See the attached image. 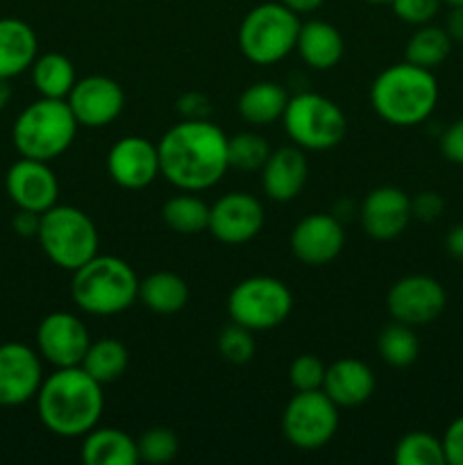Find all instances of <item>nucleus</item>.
I'll return each mask as SVG.
<instances>
[{
	"label": "nucleus",
	"instance_id": "1",
	"mask_svg": "<svg viewBox=\"0 0 463 465\" xmlns=\"http://www.w3.org/2000/svg\"><path fill=\"white\" fill-rule=\"evenodd\" d=\"M157 150L162 177L180 191H207L230 171L227 134L209 118H182L159 139Z\"/></svg>",
	"mask_w": 463,
	"mask_h": 465
},
{
	"label": "nucleus",
	"instance_id": "2",
	"mask_svg": "<svg viewBox=\"0 0 463 465\" xmlns=\"http://www.w3.org/2000/svg\"><path fill=\"white\" fill-rule=\"evenodd\" d=\"M36 411L50 434L82 439L98 427L104 411L103 384L82 366L57 368L36 393Z\"/></svg>",
	"mask_w": 463,
	"mask_h": 465
},
{
	"label": "nucleus",
	"instance_id": "3",
	"mask_svg": "<svg viewBox=\"0 0 463 465\" xmlns=\"http://www.w3.org/2000/svg\"><path fill=\"white\" fill-rule=\"evenodd\" d=\"M370 104L377 116L395 127L425 123L438 104V82L429 68L399 62L384 68L370 84Z\"/></svg>",
	"mask_w": 463,
	"mask_h": 465
},
{
	"label": "nucleus",
	"instance_id": "4",
	"mask_svg": "<svg viewBox=\"0 0 463 465\" xmlns=\"http://www.w3.org/2000/svg\"><path fill=\"white\" fill-rule=\"evenodd\" d=\"M134 268L113 254H95L73 271L71 298L89 316H118L139 300Z\"/></svg>",
	"mask_w": 463,
	"mask_h": 465
},
{
	"label": "nucleus",
	"instance_id": "5",
	"mask_svg": "<svg viewBox=\"0 0 463 465\" xmlns=\"http://www.w3.org/2000/svg\"><path fill=\"white\" fill-rule=\"evenodd\" d=\"M77 127L66 100L39 98L18 114L12 139L21 157L53 162L71 148Z\"/></svg>",
	"mask_w": 463,
	"mask_h": 465
},
{
	"label": "nucleus",
	"instance_id": "6",
	"mask_svg": "<svg viewBox=\"0 0 463 465\" xmlns=\"http://www.w3.org/2000/svg\"><path fill=\"white\" fill-rule=\"evenodd\" d=\"M302 21L284 3H261L250 9L239 25V50L248 62L271 66L289 57L298 44Z\"/></svg>",
	"mask_w": 463,
	"mask_h": 465
},
{
	"label": "nucleus",
	"instance_id": "7",
	"mask_svg": "<svg viewBox=\"0 0 463 465\" xmlns=\"http://www.w3.org/2000/svg\"><path fill=\"white\" fill-rule=\"evenodd\" d=\"M41 250L62 271H77L98 254L100 236L94 221L82 209L71 204H54L41 213Z\"/></svg>",
	"mask_w": 463,
	"mask_h": 465
},
{
	"label": "nucleus",
	"instance_id": "8",
	"mask_svg": "<svg viewBox=\"0 0 463 465\" xmlns=\"http://www.w3.org/2000/svg\"><path fill=\"white\" fill-rule=\"evenodd\" d=\"M281 123L289 139L304 153L336 148L348 132L343 109L327 95L313 94V91L291 95Z\"/></svg>",
	"mask_w": 463,
	"mask_h": 465
},
{
	"label": "nucleus",
	"instance_id": "9",
	"mask_svg": "<svg viewBox=\"0 0 463 465\" xmlns=\"http://www.w3.org/2000/svg\"><path fill=\"white\" fill-rule=\"evenodd\" d=\"M293 312V293L277 277H245L232 289L227 298V313L232 322L250 331H268L289 321Z\"/></svg>",
	"mask_w": 463,
	"mask_h": 465
},
{
	"label": "nucleus",
	"instance_id": "10",
	"mask_svg": "<svg viewBox=\"0 0 463 465\" xmlns=\"http://www.w3.org/2000/svg\"><path fill=\"white\" fill-rule=\"evenodd\" d=\"M339 420V407L325 391H295L281 413V431L295 450L316 452L334 439Z\"/></svg>",
	"mask_w": 463,
	"mask_h": 465
},
{
	"label": "nucleus",
	"instance_id": "11",
	"mask_svg": "<svg viewBox=\"0 0 463 465\" xmlns=\"http://www.w3.org/2000/svg\"><path fill=\"white\" fill-rule=\"evenodd\" d=\"M448 304V293L436 277L407 275L395 282L386 293V309L393 321L411 327L434 322Z\"/></svg>",
	"mask_w": 463,
	"mask_h": 465
},
{
	"label": "nucleus",
	"instance_id": "12",
	"mask_svg": "<svg viewBox=\"0 0 463 465\" xmlns=\"http://www.w3.org/2000/svg\"><path fill=\"white\" fill-rule=\"evenodd\" d=\"M266 223L263 204L245 191L221 195L209 207V234L225 245H243L257 239Z\"/></svg>",
	"mask_w": 463,
	"mask_h": 465
},
{
	"label": "nucleus",
	"instance_id": "13",
	"mask_svg": "<svg viewBox=\"0 0 463 465\" xmlns=\"http://www.w3.org/2000/svg\"><path fill=\"white\" fill-rule=\"evenodd\" d=\"M66 103L77 125L98 130L121 116L125 109V91L107 75H86L75 82Z\"/></svg>",
	"mask_w": 463,
	"mask_h": 465
},
{
	"label": "nucleus",
	"instance_id": "14",
	"mask_svg": "<svg viewBox=\"0 0 463 465\" xmlns=\"http://www.w3.org/2000/svg\"><path fill=\"white\" fill-rule=\"evenodd\" d=\"M89 345L86 325L68 312L48 313L36 330V350L54 368L80 366Z\"/></svg>",
	"mask_w": 463,
	"mask_h": 465
},
{
	"label": "nucleus",
	"instance_id": "15",
	"mask_svg": "<svg viewBox=\"0 0 463 465\" xmlns=\"http://www.w3.org/2000/svg\"><path fill=\"white\" fill-rule=\"evenodd\" d=\"M345 245L343 223L334 213H309L291 232V252L304 266H327Z\"/></svg>",
	"mask_w": 463,
	"mask_h": 465
},
{
	"label": "nucleus",
	"instance_id": "16",
	"mask_svg": "<svg viewBox=\"0 0 463 465\" xmlns=\"http://www.w3.org/2000/svg\"><path fill=\"white\" fill-rule=\"evenodd\" d=\"M107 173L121 189H145L162 175L157 143L148 141L145 136H123L109 148Z\"/></svg>",
	"mask_w": 463,
	"mask_h": 465
},
{
	"label": "nucleus",
	"instance_id": "17",
	"mask_svg": "<svg viewBox=\"0 0 463 465\" xmlns=\"http://www.w3.org/2000/svg\"><path fill=\"white\" fill-rule=\"evenodd\" d=\"M44 384L41 354L23 343L0 345V407H18L36 398Z\"/></svg>",
	"mask_w": 463,
	"mask_h": 465
},
{
	"label": "nucleus",
	"instance_id": "18",
	"mask_svg": "<svg viewBox=\"0 0 463 465\" xmlns=\"http://www.w3.org/2000/svg\"><path fill=\"white\" fill-rule=\"evenodd\" d=\"M5 186L12 203L27 212H48L57 204L59 198L57 175L48 166V162H39V159L23 157L12 163L5 177Z\"/></svg>",
	"mask_w": 463,
	"mask_h": 465
},
{
	"label": "nucleus",
	"instance_id": "19",
	"mask_svg": "<svg viewBox=\"0 0 463 465\" xmlns=\"http://www.w3.org/2000/svg\"><path fill=\"white\" fill-rule=\"evenodd\" d=\"M411 198L398 186H377L363 198L359 221L375 241H393L411 223Z\"/></svg>",
	"mask_w": 463,
	"mask_h": 465
},
{
	"label": "nucleus",
	"instance_id": "20",
	"mask_svg": "<svg viewBox=\"0 0 463 465\" xmlns=\"http://www.w3.org/2000/svg\"><path fill=\"white\" fill-rule=\"evenodd\" d=\"M261 189L275 203H291L302 193L309 180L307 154L298 145L272 150L261 171Z\"/></svg>",
	"mask_w": 463,
	"mask_h": 465
},
{
	"label": "nucleus",
	"instance_id": "21",
	"mask_svg": "<svg viewBox=\"0 0 463 465\" xmlns=\"http://www.w3.org/2000/svg\"><path fill=\"white\" fill-rule=\"evenodd\" d=\"M375 372L368 363L359 361V359H339L327 366L322 391L339 409H352L368 402L375 393Z\"/></svg>",
	"mask_w": 463,
	"mask_h": 465
},
{
	"label": "nucleus",
	"instance_id": "22",
	"mask_svg": "<svg viewBox=\"0 0 463 465\" xmlns=\"http://www.w3.org/2000/svg\"><path fill=\"white\" fill-rule=\"evenodd\" d=\"M295 53L300 54L309 68L316 71H331L339 66L345 53L343 35L336 25L322 18H311L300 25L298 44H295Z\"/></svg>",
	"mask_w": 463,
	"mask_h": 465
},
{
	"label": "nucleus",
	"instance_id": "23",
	"mask_svg": "<svg viewBox=\"0 0 463 465\" xmlns=\"http://www.w3.org/2000/svg\"><path fill=\"white\" fill-rule=\"evenodd\" d=\"M34 30L21 18H0V77L21 75L39 57Z\"/></svg>",
	"mask_w": 463,
	"mask_h": 465
},
{
	"label": "nucleus",
	"instance_id": "24",
	"mask_svg": "<svg viewBox=\"0 0 463 465\" xmlns=\"http://www.w3.org/2000/svg\"><path fill=\"white\" fill-rule=\"evenodd\" d=\"M80 459L84 465H134L139 463L136 440L116 427H94L82 436Z\"/></svg>",
	"mask_w": 463,
	"mask_h": 465
},
{
	"label": "nucleus",
	"instance_id": "25",
	"mask_svg": "<svg viewBox=\"0 0 463 465\" xmlns=\"http://www.w3.org/2000/svg\"><path fill=\"white\" fill-rule=\"evenodd\" d=\"M289 91L277 82H254L241 94L239 114L248 125L266 127L275 121H281L284 109L289 104Z\"/></svg>",
	"mask_w": 463,
	"mask_h": 465
},
{
	"label": "nucleus",
	"instance_id": "26",
	"mask_svg": "<svg viewBox=\"0 0 463 465\" xmlns=\"http://www.w3.org/2000/svg\"><path fill=\"white\" fill-rule=\"evenodd\" d=\"M139 302L159 316L182 312L189 302V284L177 272L157 271L141 280Z\"/></svg>",
	"mask_w": 463,
	"mask_h": 465
},
{
	"label": "nucleus",
	"instance_id": "27",
	"mask_svg": "<svg viewBox=\"0 0 463 465\" xmlns=\"http://www.w3.org/2000/svg\"><path fill=\"white\" fill-rule=\"evenodd\" d=\"M75 82V66L66 54L45 53L32 64V84L39 91L41 98L66 100Z\"/></svg>",
	"mask_w": 463,
	"mask_h": 465
},
{
	"label": "nucleus",
	"instance_id": "28",
	"mask_svg": "<svg viewBox=\"0 0 463 465\" xmlns=\"http://www.w3.org/2000/svg\"><path fill=\"white\" fill-rule=\"evenodd\" d=\"M130 363V352L125 345L116 339H98L91 341L89 350H86L84 359L80 366L94 377L100 384H112V381L121 380Z\"/></svg>",
	"mask_w": 463,
	"mask_h": 465
},
{
	"label": "nucleus",
	"instance_id": "29",
	"mask_svg": "<svg viewBox=\"0 0 463 465\" xmlns=\"http://www.w3.org/2000/svg\"><path fill=\"white\" fill-rule=\"evenodd\" d=\"M162 218L168 230L177 232V234H202L209 230V204L191 191H184V193H177L166 200Z\"/></svg>",
	"mask_w": 463,
	"mask_h": 465
},
{
	"label": "nucleus",
	"instance_id": "30",
	"mask_svg": "<svg viewBox=\"0 0 463 465\" xmlns=\"http://www.w3.org/2000/svg\"><path fill=\"white\" fill-rule=\"evenodd\" d=\"M452 53V39H449L448 30L438 25H420L407 41V48H404V59L416 66L422 68H438L445 59Z\"/></svg>",
	"mask_w": 463,
	"mask_h": 465
},
{
	"label": "nucleus",
	"instance_id": "31",
	"mask_svg": "<svg viewBox=\"0 0 463 465\" xmlns=\"http://www.w3.org/2000/svg\"><path fill=\"white\" fill-rule=\"evenodd\" d=\"M377 352H379L381 361L389 363L390 368H407L418 359L420 341L411 325L393 321L377 336Z\"/></svg>",
	"mask_w": 463,
	"mask_h": 465
},
{
	"label": "nucleus",
	"instance_id": "32",
	"mask_svg": "<svg viewBox=\"0 0 463 465\" xmlns=\"http://www.w3.org/2000/svg\"><path fill=\"white\" fill-rule=\"evenodd\" d=\"M271 143L257 132H239L227 136V162L241 173H259L271 157Z\"/></svg>",
	"mask_w": 463,
	"mask_h": 465
},
{
	"label": "nucleus",
	"instance_id": "33",
	"mask_svg": "<svg viewBox=\"0 0 463 465\" xmlns=\"http://www.w3.org/2000/svg\"><path fill=\"white\" fill-rule=\"evenodd\" d=\"M398 465H445L443 440L427 431H409L395 445Z\"/></svg>",
	"mask_w": 463,
	"mask_h": 465
},
{
	"label": "nucleus",
	"instance_id": "34",
	"mask_svg": "<svg viewBox=\"0 0 463 465\" xmlns=\"http://www.w3.org/2000/svg\"><path fill=\"white\" fill-rule=\"evenodd\" d=\"M136 452H139V461L143 463H171L180 452V439L168 427H150L136 439Z\"/></svg>",
	"mask_w": 463,
	"mask_h": 465
},
{
	"label": "nucleus",
	"instance_id": "35",
	"mask_svg": "<svg viewBox=\"0 0 463 465\" xmlns=\"http://www.w3.org/2000/svg\"><path fill=\"white\" fill-rule=\"evenodd\" d=\"M252 334L254 331L245 330L243 325L230 322L221 331V336H218V352H221V357L227 363H234V366H245V363L252 361L254 350H257Z\"/></svg>",
	"mask_w": 463,
	"mask_h": 465
},
{
	"label": "nucleus",
	"instance_id": "36",
	"mask_svg": "<svg viewBox=\"0 0 463 465\" xmlns=\"http://www.w3.org/2000/svg\"><path fill=\"white\" fill-rule=\"evenodd\" d=\"M327 366L316 354H300L289 368V380L295 391H318L325 384Z\"/></svg>",
	"mask_w": 463,
	"mask_h": 465
},
{
	"label": "nucleus",
	"instance_id": "37",
	"mask_svg": "<svg viewBox=\"0 0 463 465\" xmlns=\"http://www.w3.org/2000/svg\"><path fill=\"white\" fill-rule=\"evenodd\" d=\"M443 0H390V9L395 16L407 25H427L440 12Z\"/></svg>",
	"mask_w": 463,
	"mask_h": 465
},
{
	"label": "nucleus",
	"instance_id": "38",
	"mask_svg": "<svg viewBox=\"0 0 463 465\" xmlns=\"http://www.w3.org/2000/svg\"><path fill=\"white\" fill-rule=\"evenodd\" d=\"M445 200L436 191H420L411 198V216L420 223H434L443 216Z\"/></svg>",
	"mask_w": 463,
	"mask_h": 465
},
{
	"label": "nucleus",
	"instance_id": "39",
	"mask_svg": "<svg viewBox=\"0 0 463 465\" xmlns=\"http://www.w3.org/2000/svg\"><path fill=\"white\" fill-rule=\"evenodd\" d=\"M177 114H180L184 121H204V118L212 116L213 107L212 100L207 98L200 91H189V94H182L175 103Z\"/></svg>",
	"mask_w": 463,
	"mask_h": 465
},
{
	"label": "nucleus",
	"instance_id": "40",
	"mask_svg": "<svg viewBox=\"0 0 463 465\" xmlns=\"http://www.w3.org/2000/svg\"><path fill=\"white\" fill-rule=\"evenodd\" d=\"M440 153L448 162L463 166V118L445 127V132L440 134Z\"/></svg>",
	"mask_w": 463,
	"mask_h": 465
},
{
	"label": "nucleus",
	"instance_id": "41",
	"mask_svg": "<svg viewBox=\"0 0 463 465\" xmlns=\"http://www.w3.org/2000/svg\"><path fill=\"white\" fill-rule=\"evenodd\" d=\"M443 450H445V463L449 465H463V416L449 422V427L443 434Z\"/></svg>",
	"mask_w": 463,
	"mask_h": 465
},
{
	"label": "nucleus",
	"instance_id": "42",
	"mask_svg": "<svg viewBox=\"0 0 463 465\" xmlns=\"http://www.w3.org/2000/svg\"><path fill=\"white\" fill-rule=\"evenodd\" d=\"M12 225H14V230H16V234L36 236L39 234L41 213L27 212V209H18V213L14 216V221H12Z\"/></svg>",
	"mask_w": 463,
	"mask_h": 465
},
{
	"label": "nucleus",
	"instance_id": "43",
	"mask_svg": "<svg viewBox=\"0 0 463 465\" xmlns=\"http://www.w3.org/2000/svg\"><path fill=\"white\" fill-rule=\"evenodd\" d=\"M445 30L452 41H463V5L449 7L448 18H445Z\"/></svg>",
	"mask_w": 463,
	"mask_h": 465
},
{
	"label": "nucleus",
	"instance_id": "44",
	"mask_svg": "<svg viewBox=\"0 0 463 465\" xmlns=\"http://www.w3.org/2000/svg\"><path fill=\"white\" fill-rule=\"evenodd\" d=\"M445 248H448V252L454 259H461L463 262V223H458V225H454L448 232V236H445Z\"/></svg>",
	"mask_w": 463,
	"mask_h": 465
},
{
	"label": "nucleus",
	"instance_id": "45",
	"mask_svg": "<svg viewBox=\"0 0 463 465\" xmlns=\"http://www.w3.org/2000/svg\"><path fill=\"white\" fill-rule=\"evenodd\" d=\"M280 3H284L289 9H293L295 14H311L316 12V9H320L327 0H280Z\"/></svg>",
	"mask_w": 463,
	"mask_h": 465
},
{
	"label": "nucleus",
	"instance_id": "46",
	"mask_svg": "<svg viewBox=\"0 0 463 465\" xmlns=\"http://www.w3.org/2000/svg\"><path fill=\"white\" fill-rule=\"evenodd\" d=\"M12 100V84H9L7 77H0V112L9 104Z\"/></svg>",
	"mask_w": 463,
	"mask_h": 465
},
{
	"label": "nucleus",
	"instance_id": "47",
	"mask_svg": "<svg viewBox=\"0 0 463 465\" xmlns=\"http://www.w3.org/2000/svg\"><path fill=\"white\" fill-rule=\"evenodd\" d=\"M368 5H390V0H363Z\"/></svg>",
	"mask_w": 463,
	"mask_h": 465
},
{
	"label": "nucleus",
	"instance_id": "48",
	"mask_svg": "<svg viewBox=\"0 0 463 465\" xmlns=\"http://www.w3.org/2000/svg\"><path fill=\"white\" fill-rule=\"evenodd\" d=\"M445 5H449V7H458V5H463V0H443Z\"/></svg>",
	"mask_w": 463,
	"mask_h": 465
}]
</instances>
